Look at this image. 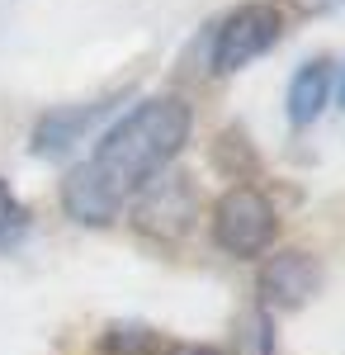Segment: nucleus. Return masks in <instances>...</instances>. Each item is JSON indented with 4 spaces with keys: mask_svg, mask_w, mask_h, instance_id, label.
<instances>
[{
    "mask_svg": "<svg viewBox=\"0 0 345 355\" xmlns=\"http://www.w3.org/2000/svg\"><path fill=\"white\" fill-rule=\"evenodd\" d=\"M303 15H326V10H336V5H345V0H293Z\"/></svg>",
    "mask_w": 345,
    "mask_h": 355,
    "instance_id": "13",
    "label": "nucleus"
},
{
    "mask_svg": "<svg viewBox=\"0 0 345 355\" xmlns=\"http://www.w3.org/2000/svg\"><path fill=\"white\" fill-rule=\"evenodd\" d=\"M166 355H222L218 346H199V341H170Z\"/></svg>",
    "mask_w": 345,
    "mask_h": 355,
    "instance_id": "12",
    "label": "nucleus"
},
{
    "mask_svg": "<svg viewBox=\"0 0 345 355\" xmlns=\"http://www.w3.org/2000/svg\"><path fill=\"white\" fill-rule=\"evenodd\" d=\"M256 289H260V308L265 313H298L303 303L317 299L321 289V261L303 246H284L265 256V266L256 275Z\"/></svg>",
    "mask_w": 345,
    "mask_h": 355,
    "instance_id": "5",
    "label": "nucleus"
},
{
    "mask_svg": "<svg viewBox=\"0 0 345 355\" xmlns=\"http://www.w3.org/2000/svg\"><path fill=\"white\" fill-rule=\"evenodd\" d=\"M279 38H284V10L274 0H246L232 15H222V24H213L209 67L218 76H232L256 57H265Z\"/></svg>",
    "mask_w": 345,
    "mask_h": 355,
    "instance_id": "3",
    "label": "nucleus"
},
{
    "mask_svg": "<svg viewBox=\"0 0 345 355\" xmlns=\"http://www.w3.org/2000/svg\"><path fill=\"white\" fill-rule=\"evenodd\" d=\"M114 105H118V95L90 100V105H62V110H48L38 123H33V142H28L33 157H67L100 119L114 114Z\"/></svg>",
    "mask_w": 345,
    "mask_h": 355,
    "instance_id": "6",
    "label": "nucleus"
},
{
    "mask_svg": "<svg viewBox=\"0 0 345 355\" xmlns=\"http://www.w3.org/2000/svg\"><path fill=\"white\" fill-rule=\"evenodd\" d=\"M222 355H274V322H269L265 308L246 313L241 331L232 336V351H222Z\"/></svg>",
    "mask_w": 345,
    "mask_h": 355,
    "instance_id": "10",
    "label": "nucleus"
},
{
    "mask_svg": "<svg viewBox=\"0 0 345 355\" xmlns=\"http://www.w3.org/2000/svg\"><path fill=\"white\" fill-rule=\"evenodd\" d=\"M213 162L222 166L232 180H246V175L256 171V152H251V142H246L241 128H222L218 142H213Z\"/></svg>",
    "mask_w": 345,
    "mask_h": 355,
    "instance_id": "9",
    "label": "nucleus"
},
{
    "mask_svg": "<svg viewBox=\"0 0 345 355\" xmlns=\"http://www.w3.org/2000/svg\"><path fill=\"white\" fill-rule=\"evenodd\" d=\"M194 218H199V194L185 171H161L133 199V227L157 242H180L194 227Z\"/></svg>",
    "mask_w": 345,
    "mask_h": 355,
    "instance_id": "4",
    "label": "nucleus"
},
{
    "mask_svg": "<svg viewBox=\"0 0 345 355\" xmlns=\"http://www.w3.org/2000/svg\"><path fill=\"white\" fill-rule=\"evenodd\" d=\"M166 336L147 322H109L100 331V351L105 355H166Z\"/></svg>",
    "mask_w": 345,
    "mask_h": 355,
    "instance_id": "8",
    "label": "nucleus"
},
{
    "mask_svg": "<svg viewBox=\"0 0 345 355\" xmlns=\"http://www.w3.org/2000/svg\"><path fill=\"white\" fill-rule=\"evenodd\" d=\"M24 232H28V209L15 199L10 185L0 180V251H5V246H15Z\"/></svg>",
    "mask_w": 345,
    "mask_h": 355,
    "instance_id": "11",
    "label": "nucleus"
},
{
    "mask_svg": "<svg viewBox=\"0 0 345 355\" xmlns=\"http://www.w3.org/2000/svg\"><path fill=\"white\" fill-rule=\"evenodd\" d=\"M341 105H345V76H341Z\"/></svg>",
    "mask_w": 345,
    "mask_h": 355,
    "instance_id": "14",
    "label": "nucleus"
},
{
    "mask_svg": "<svg viewBox=\"0 0 345 355\" xmlns=\"http://www.w3.org/2000/svg\"><path fill=\"white\" fill-rule=\"evenodd\" d=\"M326 100H331V57H312V62H303L293 71V81H289V95H284L289 123L293 128H308L326 110Z\"/></svg>",
    "mask_w": 345,
    "mask_h": 355,
    "instance_id": "7",
    "label": "nucleus"
},
{
    "mask_svg": "<svg viewBox=\"0 0 345 355\" xmlns=\"http://www.w3.org/2000/svg\"><path fill=\"white\" fill-rule=\"evenodd\" d=\"M213 246L237 256V261H256L274 246V232H279V209L269 204L265 190L256 185H232V190L218 194L213 204Z\"/></svg>",
    "mask_w": 345,
    "mask_h": 355,
    "instance_id": "2",
    "label": "nucleus"
},
{
    "mask_svg": "<svg viewBox=\"0 0 345 355\" xmlns=\"http://www.w3.org/2000/svg\"><path fill=\"white\" fill-rule=\"evenodd\" d=\"M194 128V110L180 95H147L109 128L95 152L62 180V209L67 218L85 227H105L133 204L142 185H152L161 171L180 157Z\"/></svg>",
    "mask_w": 345,
    "mask_h": 355,
    "instance_id": "1",
    "label": "nucleus"
}]
</instances>
